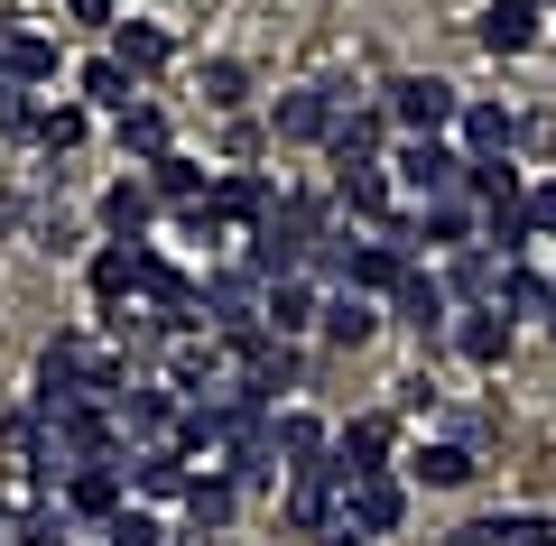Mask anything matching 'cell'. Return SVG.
I'll use <instances>...</instances> for the list:
<instances>
[{"label": "cell", "instance_id": "2", "mask_svg": "<svg viewBox=\"0 0 556 546\" xmlns=\"http://www.w3.org/2000/svg\"><path fill=\"white\" fill-rule=\"evenodd\" d=\"M390 120L408 139H437V130H455V120H464V93H455V84H437V75H399L390 84Z\"/></svg>", "mask_w": 556, "mask_h": 546}, {"label": "cell", "instance_id": "30", "mask_svg": "<svg viewBox=\"0 0 556 546\" xmlns=\"http://www.w3.org/2000/svg\"><path fill=\"white\" fill-rule=\"evenodd\" d=\"M455 546H547V528L538 519H473Z\"/></svg>", "mask_w": 556, "mask_h": 546}, {"label": "cell", "instance_id": "44", "mask_svg": "<svg viewBox=\"0 0 556 546\" xmlns=\"http://www.w3.org/2000/svg\"><path fill=\"white\" fill-rule=\"evenodd\" d=\"M0 528H10V491H0Z\"/></svg>", "mask_w": 556, "mask_h": 546}, {"label": "cell", "instance_id": "6", "mask_svg": "<svg viewBox=\"0 0 556 546\" xmlns=\"http://www.w3.org/2000/svg\"><path fill=\"white\" fill-rule=\"evenodd\" d=\"M334 472L343 482H380V472H390V417H353L343 445H334Z\"/></svg>", "mask_w": 556, "mask_h": 546}, {"label": "cell", "instance_id": "31", "mask_svg": "<svg viewBox=\"0 0 556 546\" xmlns=\"http://www.w3.org/2000/svg\"><path fill=\"white\" fill-rule=\"evenodd\" d=\"M464 186H473L492 214H501V204H519V167H510V157H482V167H464Z\"/></svg>", "mask_w": 556, "mask_h": 546}, {"label": "cell", "instance_id": "34", "mask_svg": "<svg viewBox=\"0 0 556 546\" xmlns=\"http://www.w3.org/2000/svg\"><path fill=\"white\" fill-rule=\"evenodd\" d=\"M84 93H93L102 112H130V75H121L112 56H102V65H84Z\"/></svg>", "mask_w": 556, "mask_h": 546}, {"label": "cell", "instance_id": "7", "mask_svg": "<svg viewBox=\"0 0 556 546\" xmlns=\"http://www.w3.org/2000/svg\"><path fill=\"white\" fill-rule=\"evenodd\" d=\"M380 139H390V102H371V112H343L325 149H334V167L353 176V167H380Z\"/></svg>", "mask_w": 556, "mask_h": 546}, {"label": "cell", "instance_id": "14", "mask_svg": "<svg viewBox=\"0 0 556 546\" xmlns=\"http://www.w3.org/2000/svg\"><path fill=\"white\" fill-rule=\"evenodd\" d=\"M149 214H159V195H149V176H121L112 195H102V232H121L139 251V232H149Z\"/></svg>", "mask_w": 556, "mask_h": 546}, {"label": "cell", "instance_id": "13", "mask_svg": "<svg viewBox=\"0 0 556 546\" xmlns=\"http://www.w3.org/2000/svg\"><path fill=\"white\" fill-rule=\"evenodd\" d=\"M455 130H464V157H473V167H482V157H510L519 120L501 112V102H464V120H455Z\"/></svg>", "mask_w": 556, "mask_h": 546}, {"label": "cell", "instance_id": "41", "mask_svg": "<svg viewBox=\"0 0 556 546\" xmlns=\"http://www.w3.org/2000/svg\"><path fill=\"white\" fill-rule=\"evenodd\" d=\"M519 214H529V232H556V176H547V186H529V195H519Z\"/></svg>", "mask_w": 556, "mask_h": 546}, {"label": "cell", "instance_id": "10", "mask_svg": "<svg viewBox=\"0 0 556 546\" xmlns=\"http://www.w3.org/2000/svg\"><path fill=\"white\" fill-rule=\"evenodd\" d=\"M399 519H408V491H399L390 472H380V482H353V509H343V528H353V537H390Z\"/></svg>", "mask_w": 556, "mask_h": 546}, {"label": "cell", "instance_id": "11", "mask_svg": "<svg viewBox=\"0 0 556 546\" xmlns=\"http://www.w3.org/2000/svg\"><path fill=\"white\" fill-rule=\"evenodd\" d=\"M121 472L130 464H75L65 472V509L75 519H121Z\"/></svg>", "mask_w": 556, "mask_h": 546}, {"label": "cell", "instance_id": "35", "mask_svg": "<svg viewBox=\"0 0 556 546\" xmlns=\"http://www.w3.org/2000/svg\"><path fill=\"white\" fill-rule=\"evenodd\" d=\"M121 288H139V251H102L93 259V296H121Z\"/></svg>", "mask_w": 556, "mask_h": 546}, {"label": "cell", "instance_id": "26", "mask_svg": "<svg viewBox=\"0 0 556 546\" xmlns=\"http://www.w3.org/2000/svg\"><path fill=\"white\" fill-rule=\"evenodd\" d=\"M177 398H167V390H121V427H130V435H177Z\"/></svg>", "mask_w": 556, "mask_h": 546}, {"label": "cell", "instance_id": "15", "mask_svg": "<svg viewBox=\"0 0 556 546\" xmlns=\"http://www.w3.org/2000/svg\"><path fill=\"white\" fill-rule=\"evenodd\" d=\"M316 315H325V306H316V288H306V278H278V288L260 296V325H269L278 343H288V333H306Z\"/></svg>", "mask_w": 556, "mask_h": 546}, {"label": "cell", "instance_id": "1", "mask_svg": "<svg viewBox=\"0 0 556 546\" xmlns=\"http://www.w3.org/2000/svg\"><path fill=\"white\" fill-rule=\"evenodd\" d=\"M316 223H325V204L316 195H288V204H269L260 214V232H251V278H298L306 269V241H316Z\"/></svg>", "mask_w": 556, "mask_h": 546}, {"label": "cell", "instance_id": "5", "mask_svg": "<svg viewBox=\"0 0 556 546\" xmlns=\"http://www.w3.org/2000/svg\"><path fill=\"white\" fill-rule=\"evenodd\" d=\"M204 315H214V333H223V343H241V333L260 325V278H251V269L204 278Z\"/></svg>", "mask_w": 556, "mask_h": 546}, {"label": "cell", "instance_id": "8", "mask_svg": "<svg viewBox=\"0 0 556 546\" xmlns=\"http://www.w3.org/2000/svg\"><path fill=\"white\" fill-rule=\"evenodd\" d=\"M510 269L519 259H501V251H455V278H445V296H464V306H501V288H510Z\"/></svg>", "mask_w": 556, "mask_h": 546}, {"label": "cell", "instance_id": "37", "mask_svg": "<svg viewBox=\"0 0 556 546\" xmlns=\"http://www.w3.org/2000/svg\"><path fill=\"white\" fill-rule=\"evenodd\" d=\"M501 306H519V315H556V296H547V278L510 269V288H501Z\"/></svg>", "mask_w": 556, "mask_h": 546}, {"label": "cell", "instance_id": "20", "mask_svg": "<svg viewBox=\"0 0 556 546\" xmlns=\"http://www.w3.org/2000/svg\"><path fill=\"white\" fill-rule=\"evenodd\" d=\"M269 445H278V464H288V472H316V464H325V427H316L306 408L269 417Z\"/></svg>", "mask_w": 556, "mask_h": 546}, {"label": "cell", "instance_id": "3", "mask_svg": "<svg viewBox=\"0 0 556 546\" xmlns=\"http://www.w3.org/2000/svg\"><path fill=\"white\" fill-rule=\"evenodd\" d=\"M464 167H473V157H464V149H445V139H408V149H399V186H408L417 204L455 195V186H464Z\"/></svg>", "mask_w": 556, "mask_h": 546}, {"label": "cell", "instance_id": "45", "mask_svg": "<svg viewBox=\"0 0 556 546\" xmlns=\"http://www.w3.org/2000/svg\"><path fill=\"white\" fill-rule=\"evenodd\" d=\"M519 10H538V0H519Z\"/></svg>", "mask_w": 556, "mask_h": 546}, {"label": "cell", "instance_id": "19", "mask_svg": "<svg viewBox=\"0 0 556 546\" xmlns=\"http://www.w3.org/2000/svg\"><path fill=\"white\" fill-rule=\"evenodd\" d=\"M455 352H464V361H482V371L510 361V315H501V306H473V315L455 325Z\"/></svg>", "mask_w": 556, "mask_h": 546}, {"label": "cell", "instance_id": "9", "mask_svg": "<svg viewBox=\"0 0 556 546\" xmlns=\"http://www.w3.org/2000/svg\"><path fill=\"white\" fill-rule=\"evenodd\" d=\"M334 120H343V93H334V84H306V93L278 102V139H334Z\"/></svg>", "mask_w": 556, "mask_h": 546}, {"label": "cell", "instance_id": "12", "mask_svg": "<svg viewBox=\"0 0 556 546\" xmlns=\"http://www.w3.org/2000/svg\"><path fill=\"white\" fill-rule=\"evenodd\" d=\"M390 296H399V325H417L427 343H437V333H455V296H445L437 278H417V269H408V278H399Z\"/></svg>", "mask_w": 556, "mask_h": 546}, {"label": "cell", "instance_id": "40", "mask_svg": "<svg viewBox=\"0 0 556 546\" xmlns=\"http://www.w3.org/2000/svg\"><path fill=\"white\" fill-rule=\"evenodd\" d=\"M10 537L20 546H65V519L56 509H28V519H10Z\"/></svg>", "mask_w": 556, "mask_h": 546}, {"label": "cell", "instance_id": "42", "mask_svg": "<svg viewBox=\"0 0 556 546\" xmlns=\"http://www.w3.org/2000/svg\"><path fill=\"white\" fill-rule=\"evenodd\" d=\"M65 10H75V20H112V0H65Z\"/></svg>", "mask_w": 556, "mask_h": 546}, {"label": "cell", "instance_id": "38", "mask_svg": "<svg viewBox=\"0 0 556 546\" xmlns=\"http://www.w3.org/2000/svg\"><path fill=\"white\" fill-rule=\"evenodd\" d=\"M38 149H84V112H38Z\"/></svg>", "mask_w": 556, "mask_h": 546}, {"label": "cell", "instance_id": "21", "mask_svg": "<svg viewBox=\"0 0 556 546\" xmlns=\"http://www.w3.org/2000/svg\"><path fill=\"white\" fill-rule=\"evenodd\" d=\"M232 509H241V482L232 472H195V491H186V528H232Z\"/></svg>", "mask_w": 556, "mask_h": 546}, {"label": "cell", "instance_id": "25", "mask_svg": "<svg viewBox=\"0 0 556 546\" xmlns=\"http://www.w3.org/2000/svg\"><path fill=\"white\" fill-rule=\"evenodd\" d=\"M112 65H121V75H159V65H167V28H112Z\"/></svg>", "mask_w": 556, "mask_h": 546}, {"label": "cell", "instance_id": "29", "mask_svg": "<svg viewBox=\"0 0 556 546\" xmlns=\"http://www.w3.org/2000/svg\"><path fill=\"white\" fill-rule=\"evenodd\" d=\"M408 472H417V482H437V491H464V482H473V454H464V445H427Z\"/></svg>", "mask_w": 556, "mask_h": 546}, {"label": "cell", "instance_id": "22", "mask_svg": "<svg viewBox=\"0 0 556 546\" xmlns=\"http://www.w3.org/2000/svg\"><path fill=\"white\" fill-rule=\"evenodd\" d=\"M316 325H325V343H343V352H353V343H371V333H380V315H371V296L334 288V296H325V315H316Z\"/></svg>", "mask_w": 556, "mask_h": 546}, {"label": "cell", "instance_id": "46", "mask_svg": "<svg viewBox=\"0 0 556 546\" xmlns=\"http://www.w3.org/2000/svg\"><path fill=\"white\" fill-rule=\"evenodd\" d=\"M547 333H556V315H547Z\"/></svg>", "mask_w": 556, "mask_h": 546}, {"label": "cell", "instance_id": "23", "mask_svg": "<svg viewBox=\"0 0 556 546\" xmlns=\"http://www.w3.org/2000/svg\"><path fill=\"white\" fill-rule=\"evenodd\" d=\"M473 38L492 47V56H519V47H538V10H519V0H492Z\"/></svg>", "mask_w": 556, "mask_h": 546}, {"label": "cell", "instance_id": "24", "mask_svg": "<svg viewBox=\"0 0 556 546\" xmlns=\"http://www.w3.org/2000/svg\"><path fill=\"white\" fill-rule=\"evenodd\" d=\"M0 75H10V84H47V75H56V47L28 38V28H10V38H0Z\"/></svg>", "mask_w": 556, "mask_h": 546}, {"label": "cell", "instance_id": "32", "mask_svg": "<svg viewBox=\"0 0 556 546\" xmlns=\"http://www.w3.org/2000/svg\"><path fill=\"white\" fill-rule=\"evenodd\" d=\"M102 546H167V528L149 509H121V519H102Z\"/></svg>", "mask_w": 556, "mask_h": 546}, {"label": "cell", "instance_id": "39", "mask_svg": "<svg viewBox=\"0 0 556 546\" xmlns=\"http://www.w3.org/2000/svg\"><path fill=\"white\" fill-rule=\"evenodd\" d=\"M492 241H501V259H519V251H529V214H519V204H501V214H492Z\"/></svg>", "mask_w": 556, "mask_h": 546}, {"label": "cell", "instance_id": "16", "mask_svg": "<svg viewBox=\"0 0 556 546\" xmlns=\"http://www.w3.org/2000/svg\"><path fill=\"white\" fill-rule=\"evenodd\" d=\"M408 232L437 241V251H473V204H464V195H437V204H417Z\"/></svg>", "mask_w": 556, "mask_h": 546}, {"label": "cell", "instance_id": "43", "mask_svg": "<svg viewBox=\"0 0 556 546\" xmlns=\"http://www.w3.org/2000/svg\"><path fill=\"white\" fill-rule=\"evenodd\" d=\"M325 546H362V537H353V528H334V537H325Z\"/></svg>", "mask_w": 556, "mask_h": 546}, {"label": "cell", "instance_id": "28", "mask_svg": "<svg viewBox=\"0 0 556 546\" xmlns=\"http://www.w3.org/2000/svg\"><path fill=\"white\" fill-rule=\"evenodd\" d=\"M121 157H149V167L167 157V120L149 112V102H130V112H121Z\"/></svg>", "mask_w": 556, "mask_h": 546}, {"label": "cell", "instance_id": "27", "mask_svg": "<svg viewBox=\"0 0 556 546\" xmlns=\"http://www.w3.org/2000/svg\"><path fill=\"white\" fill-rule=\"evenodd\" d=\"M149 195H167V204H186V214H195V204H204V167H195V157H177V149H167L159 167H149Z\"/></svg>", "mask_w": 556, "mask_h": 546}, {"label": "cell", "instance_id": "33", "mask_svg": "<svg viewBox=\"0 0 556 546\" xmlns=\"http://www.w3.org/2000/svg\"><path fill=\"white\" fill-rule=\"evenodd\" d=\"M343 204H353V214H390V176H380V167H353V176H343Z\"/></svg>", "mask_w": 556, "mask_h": 546}, {"label": "cell", "instance_id": "17", "mask_svg": "<svg viewBox=\"0 0 556 546\" xmlns=\"http://www.w3.org/2000/svg\"><path fill=\"white\" fill-rule=\"evenodd\" d=\"M269 204H278V195L260 186V176H223L214 195H204V214H214V232H232V223H260Z\"/></svg>", "mask_w": 556, "mask_h": 546}, {"label": "cell", "instance_id": "4", "mask_svg": "<svg viewBox=\"0 0 556 546\" xmlns=\"http://www.w3.org/2000/svg\"><path fill=\"white\" fill-rule=\"evenodd\" d=\"M334 509H353V482H343L334 464H316V472H298V482H288V528L325 537V528H334Z\"/></svg>", "mask_w": 556, "mask_h": 546}, {"label": "cell", "instance_id": "18", "mask_svg": "<svg viewBox=\"0 0 556 546\" xmlns=\"http://www.w3.org/2000/svg\"><path fill=\"white\" fill-rule=\"evenodd\" d=\"M130 482L149 491V500H186V491H195V472H186L177 445H149V454H130Z\"/></svg>", "mask_w": 556, "mask_h": 546}, {"label": "cell", "instance_id": "36", "mask_svg": "<svg viewBox=\"0 0 556 546\" xmlns=\"http://www.w3.org/2000/svg\"><path fill=\"white\" fill-rule=\"evenodd\" d=\"M241 93H251V75H241L232 56H214V65H204V102H223V112H232Z\"/></svg>", "mask_w": 556, "mask_h": 546}]
</instances>
